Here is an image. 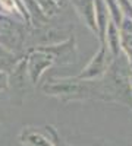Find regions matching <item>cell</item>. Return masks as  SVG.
I'll use <instances>...</instances> for the list:
<instances>
[{"label": "cell", "instance_id": "cell-1", "mask_svg": "<svg viewBox=\"0 0 132 146\" xmlns=\"http://www.w3.org/2000/svg\"><path fill=\"white\" fill-rule=\"evenodd\" d=\"M43 92L50 96H57L63 101L98 98L106 101L104 89L100 80H85L75 78H53L43 86Z\"/></svg>", "mask_w": 132, "mask_h": 146}, {"label": "cell", "instance_id": "cell-2", "mask_svg": "<svg viewBox=\"0 0 132 146\" xmlns=\"http://www.w3.org/2000/svg\"><path fill=\"white\" fill-rule=\"evenodd\" d=\"M25 58H27V70H28L29 80L32 85H37L44 73L56 64L54 56L46 47L28 48Z\"/></svg>", "mask_w": 132, "mask_h": 146}, {"label": "cell", "instance_id": "cell-3", "mask_svg": "<svg viewBox=\"0 0 132 146\" xmlns=\"http://www.w3.org/2000/svg\"><path fill=\"white\" fill-rule=\"evenodd\" d=\"M112 56L109 53V48L103 42L100 44L97 53L92 56V58L90 60V63L84 67L79 75H76L79 79H85V80H100L104 78L107 69H109L110 63H112Z\"/></svg>", "mask_w": 132, "mask_h": 146}, {"label": "cell", "instance_id": "cell-4", "mask_svg": "<svg viewBox=\"0 0 132 146\" xmlns=\"http://www.w3.org/2000/svg\"><path fill=\"white\" fill-rule=\"evenodd\" d=\"M49 50L54 58H56V64H72L76 62L78 57V51H76V40L75 36H70L69 40L59 42V44H53V45H43Z\"/></svg>", "mask_w": 132, "mask_h": 146}, {"label": "cell", "instance_id": "cell-5", "mask_svg": "<svg viewBox=\"0 0 132 146\" xmlns=\"http://www.w3.org/2000/svg\"><path fill=\"white\" fill-rule=\"evenodd\" d=\"M28 82L31 83L27 70V58L25 56H22L18 60V63L13 66V69L9 72V88L19 95H23V92L27 91Z\"/></svg>", "mask_w": 132, "mask_h": 146}, {"label": "cell", "instance_id": "cell-6", "mask_svg": "<svg viewBox=\"0 0 132 146\" xmlns=\"http://www.w3.org/2000/svg\"><path fill=\"white\" fill-rule=\"evenodd\" d=\"M74 7L85 27L97 35V18H95V0H74Z\"/></svg>", "mask_w": 132, "mask_h": 146}, {"label": "cell", "instance_id": "cell-7", "mask_svg": "<svg viewBox=\"0 0 132 146\" xmlns=\"http://www.w3.org/2000/svg\"><path fill=\"white\" fill-rule=\"evenodd\" d=\"M95 18H97V28H98L97 38H98L100 44H103L106 40V34H107V29H109V25L112 23L110 12L106 5V0H95Z\"/></svg>", "mask_w": 132, "mask_h": 146}, {"label": "cell", "instance_id": "cell-8", "mask_svg": "<svg viewBox=\"0 0 132 146\" xmlns=\"http://www.w3.org/2000/svg\"><path fill=\"white\" fill-rule=\"evenodd\" d=\"M104 44L107 45L109 53H110V56L113 58L115 57H119V56L122 54V32H121V28H119L117 25H115L113 22L109 25Z\"/></svg>", "mask_w": 132, "mask_h": 146}, {"label": "cell", "instance_id": "cell-9", "mask_svg": "<svg viewBox=\"0 0 132 146\" xmlns=\"http://www.w3.org/2000/svg\"><path fill=\"white\" fill-rule=\"evenodd\" d=\"M22 142L27 146H53V143L50 142V139L44 137L43 135H40L35 130H23L22 133Z\"/></svg>", "mask_w": 132, "mask_h": 146}, {"label": "cell", "instance_id": "cell-10", "mask_svg": "<svg viewBox=\"0 0 132 146\" xmlns=\"http://www.w3.org/2000/svg\"><path fill=\"white\" fill-rule=\"evenodd\" d=\"M21 57L22 56L12 53L10 50H7V48L0 45V70H5V72L9 70L10 72Z\"/></svg>", "mask_w": 132, "mask_h": 146}, {"label": "cell", "instance_id": "cell-11", "mask_svg": "<svg viewBox=\"0 0 132 146\" xmlns=\"http://www.w3.org/2000/svg\"><path fill=\"white\" fill-rule=\"evenodd\" d=\"M106 5H107V7H109L112 22L121 28L122 22L125 19V15H123L122 7H121V5H119V2H117V0H106Z\"/></svg>", "mask_w": 132, "mask_h": 146}, {"label": "cell", "instance_id": "cell-12", "mask_svg": "<svg viewBox=\"0 0 132 146\" xmlns=\"http://www.w3.org/2000/svg\"><path fill=\"white\" fill-rule=\"evenodd\" d=\"M122 53L125 54L129 66L132 67V34L122 32Z\"/></svg>", "mask_w": 132, "mask_h": 146}, {"label": "cell", "instance_id": "cell-13", "mask_svg": "<svg viewBox=\"0 0 132 146\" xmlns=\"http://www.w3.org/2000/svg\"><path fill=\"white\" fill-rule=\"evenodd\" d=\"M117 2L122 7L123 15L128 16V18H132V2L131 0H117Z\"/></svg>", "mask_w": 132, "mask_h": 146}, {"label": "cell", "instance_id": "cell-14", "mask_svg": "<svg viewBox=\"0 0 132 146\" xmlns=\"http://www.w3.org/2000/svg\"><path fill=\"white\" fill-rule=\"evenodd\" d=\"M9 89V72L0 70V92Z\"/></svg>", "mask_w": 132, "mask_h": 146}, {"label": "cell", "instance_id": "cell-15", "mask_svg": "<svg viewBox=\"0 0 132 146\" xmlns=\"http://www.w3.org/2000/svg\"><path fill=\"white\" fill-rule=\"evenodd\" d=\"M121 32H125V34H132V18H128L125 16L122 25H121Z\"/></svg>", "mask_w": 132, "mask_h": 146}, {"label": "cell", "instance_id": "cell-16", "mask_svg": "<svg viewBox=\"0 0 132 146\" xmlns=\"http://www.w3.org/2000/svg\"><path fill=\"white\" fill-rule=\"evenodd\" d=\"M52 2H54L56 5H59L62 9H65V6L69 3V0H52Z\"/></svg>", "mask_w": 132, "mask_h": 146}, {"label": "cell", "instance_id": "cell-17", "mask_svg": "<svg viewBox=\"0 0 132 146\" xmlns=\"http://www.w3.org/2000/svg\"><path fill=\"white\" fill-rule=\"evenodd\" d=\"M129 82H131V86H132V72H131V76H129Z\"/></svg>", "mask_w": 132, "mask_h": 146}, {"label": "cell", "instance_id": "cell-18", "mask_svg": "<svg viewBox=\"0 0 132 146\" xmlns=\"http://www.w3.org/2000/svg\"><path fill=\"white\" fill-rule=\"evenodd\" d=\"M131 2H132V0H131Z\"/></svg>", "mask_w": 132, "mask_h": 146}, {"label": "cell", "instance_id": "cell-19", "mask_svg": "<svg viewBox=\"0 0 132 146\" xmlns=\"http://www.w3.org/2000/svg\"><path fill=\"white\" fill-rule=\"evenodd\" d=\"M0 15H2V13H0Z\"/></svg>", "mask_w": 132, "mask_h": 146}]
</instances>
